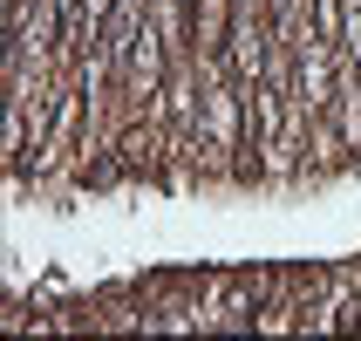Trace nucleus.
<instances>
[{"mask_svg":"<svg viewBox=\"0 0 361 341\" xmlns=\"http://www.w3.org/2000/svg\"><path fill=\"white\" fill-rule=\"evenodd\" d=\"M334 123L341 143L361 150V0H341V68H334Z\"/></svg>","mask_w":361,"mask_h":341,"instance_id":"1","label":"nucleus"}]
</instances>
